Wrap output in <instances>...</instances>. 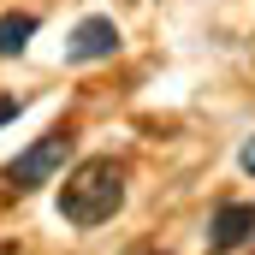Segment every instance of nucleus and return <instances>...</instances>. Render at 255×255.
<instances>
[{
  "mask_svg": "<svg viewBox=\"0 0 255 255\" xmlns=\"http://www.w3.org/2000/svg\"><path fill=\"white\" fill-rule=\"evenodd\" d=\"M238 166H244V172H250V178H255V136H250V142H244V154H238Z\"/></svg>",
  "mask_w": 255,
  "mask_h": 255,
  "instance_id": "nucleus-7",
  "label": "nucleus"
},
{
  "mask_svg": "<svg viewBox=\"0 0 255 255\" xmlns=\"http://www.w3.org/2000/svg\"><path fill=\"white\" fill-rule=\"evenodd\" d=\"M71 160V130L54 125V130H42L12 166H6V190H18V196H30V190H42V184H54L60 178V166Z\"/></svg>",
  "mask_w": 255,
  "mask_h": 255,
  "instance_id": "nucleus-2",
  "label": "nucleus"
},
{
  "mask_svg": "<svg viewBox=\"0 0 255 255\" xmlns=\"http://www.w3.org/2000/svg\"><path fill=\"white\" fill-rule=\"evenodd\" d=\"M244 244H255V202H226L208 226V255H232Z\"/></svg>",
  "mask_w": 255,
  "mask_h": 255,
  "instance_id": "nucleus-4",
  "label": "nucleus"
},
{
  "mask_svg": "<svg viewBox=\"0 0 255 255\" xmlns=\"http://www.w3.org/2000/svg\"><path fill=\"white\" fill-rule=\"evenodd\" d=\"M18 107H24L18 95H0V125H6V119H18Z\"/></svg>",
  "mask_w": 255,
  "mask_h": 255,
  "instance_id": "nucleus-6",
  "label": "nucleus"
},
{
  "mask_svg": "<svg viewBox=\"0 0 255 255\" xmlns=\"http://www.w3.org/2000/svg\"><path fill=\"white\" fill-rule=\"evenodd\" d=\"M119 54V24L113 18H83L65 42V65H95V60H113Z\"/></svg>",
  "mask_w": 255,
  "mask_h": 255,
  "instance_id": "nucleus-3",
  "label": "nucleus"
},
{
  "mask_svg": "<svg viewBox=\"0 0 255 255\" xmlns=\"http://www.w3.org/2000/svg\"><path fill=\"white\" fill-rule=\"evenodd\" d=\"M30 36H36V12H0V60L24 54Z\"/></svg>",
  "mask_w": 255,
  "mask_h": 255,
  "instance_id": "nucleus-5",
  "label": "nucleus"
},
{
  "mask_svg": "<svg viewBox=\"0 0 255 255\" xmlns=\"http://www.w3.org/2000/svg\"><path fill=\"white\" fill-rule=\"evenodd\" d=\"M119 208H125V166L113 154H89V160H77L65 172V184H60V220L65 226L89 232V226L113 220Z\"/></svg>",
  "mask_w": 255,
  "mask_h": 255,
  "instance_id": "nucleus-1",
  "label": "nucleus"
}]
</instances>
